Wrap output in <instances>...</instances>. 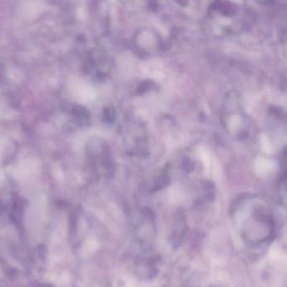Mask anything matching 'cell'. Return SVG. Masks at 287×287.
Returning <instances> with one entry per match:
<instances>
[{"label": "cell", "mask_w": 287, "mask_h": 287, "mask_svg": "<svg viewBox=\"0 0 287 287\" xmlns=\"http://www.w3.org/2000/svg\"><path fill=\"white\" fill-rule=\"evenodd\" d=\"M241 236L252 245L266 243L275 232V219L270 207L263 201H247L241 203Z\"/></svg>", "instance_id": "cell-1"}, {"label": "cell", "mask_w": 287, "mask_h": 287, "mask_svg": "<svg viewBox=\"0 0 287 287\" xmlns=\"http://www.w3.org/2000/svg\"></svg>", "instance_id": "cell-3"}, {"label": "cell", "mask_w": 287, "mask_h": 287, "mask_svg": "<svg viewBox=\"0 0 287 287\" xmlns=\"http://www.w3.org/2000/svg\"><path fill=\"white\" fill-rule=\"evenodd\" d=\"M187 231V225L185 222V216L182 211H179L176 215L173 222L171 232H170V241L173 248H178L181 245L184 241Z\"/></svg>", "instance_id": "cell-2"}]
</instances>
